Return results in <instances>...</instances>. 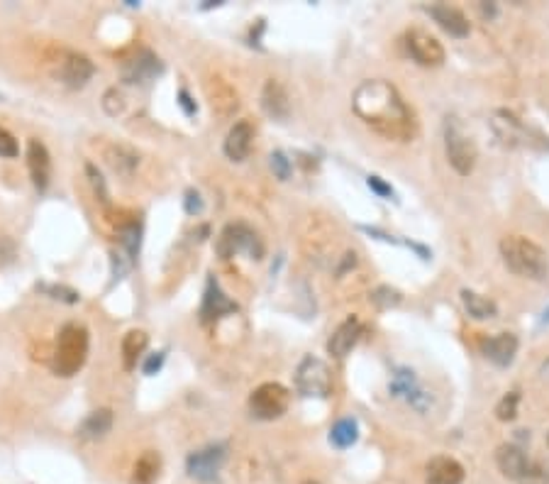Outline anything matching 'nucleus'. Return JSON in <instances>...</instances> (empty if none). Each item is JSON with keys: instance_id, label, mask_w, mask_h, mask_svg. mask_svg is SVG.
Instances as JSON below:
<instances>
[{"instance_id": "nucleus-21", "label": "nucleus", "mask_w": 549, "mask_h": 484, "mask_svg": "<svg viewBox=\"0 0 549 484\" xmlns=\"http://www.w3.org/2000/svg\"><path fill=\"white\" fill-rule=\"evenodd\" d=\"M483 353L498 367H508L518 355V338L513 333H498L483 345Z\"/></svg>"}, {"instance_id": "nucleus-2", "label": "nucleus", "mask_w": 549, "mask_h": 484, "mask_svg": "<svg viewBox=\"0 0 549 484\" xmlns=\"http://www.w3.org/2000/svg\"><path fill=\"white\" fill-rule=\"evenodd\" d=\"M501 257L508 269L522 279L542 281L549 274L547 252L522 235H506L501 240Z\"/></svg>"}, {"instance_id": "nucleus-19", "label": "nucleus", "mask_w": 549, "mask_h": 484, "mask_svg": "<svg viewBox=\"0 0 549 484\" xmlns=\"http://www.w3.org/2000/svg\"><path fill=\"white\" fill-rule=\"evenodd\" d=\"M527 462L530 460H527L525 453H522L518 446H511V443H506V446H501L496 450V465L506 480H513V482L520 480Z\"/></svg>"}, {"instance_id": "nucleus-36", "label": "nucleus", "mask_w": 549, "mask_h": 484, "mask_svg": "<svg viewBox=\"0 0 549 484\" xmlns=\"http://www.w3.org/2000/svg\"><path fill=\"white\" fill-rule=\"evenodd\" d=\"M44 291H47L52 299H59V301H66V304H78V294L73 289H68V286H42Z\"/></svg>"}, {"instance_id": "nucleus-9", "label": "nucleus", "mask_w": 549, "mask_h": 484, "mask_svg": "<svg viewBox=\"0 0 549 484\" xmlns=\"http://www.w3.org/2000/svg\"><path fill=\"white\" fill-rule=\"evenodd\" d=\"M203 91L210 103V111L215 113L220 120H230L240 108V93L232 86L227 78H222L220 73H210L203 81Z\"/></svg>"}, {"instance_id": "nucleus-30", "label": "nucleus", "mask_w": 549, "mask_h": 484, "mask_svg": "<svg viewBox=\"0 0 549 484\" xmlns=\"http://www.w3.org/2000/svg\"><path fill=\"white\" fill-rule=\"evenodd\" d=\"M86 174H88V181H91L93 186V194H96V199L101 201V204H108V184L105 179H103V174L98 171V166L93 164V162H86Z\"/></svg>"}, {"instance_id": "nucleus-27", "label": "nucleus", "mask_w": 549, "mask_h": 484, "mask_svg": "<svg viewBox=\"0 0 549 484\" xmlns=\"http://www.w3.org/2000/svg\"><path fill=\"white\" fill-rule=\"evenodd\" d=\"M493 127H496L498 137H501L506 145H515L522 135V125L506 111H498L496 113V120H493Z\"/></svg>"}, {"instance_id": "nucleus-40", "label": "nucleus", "mask_w": 549, "mask_h": 484, "mask_svg": "<svg viewBox=\"0 0 549 484\" xmlns=\"http://www.w3.org/2000/svg\"><path fill=\"white\" fill-rule=\"evenodd\" d=\"M179 103H181V108L188 113V115H193V113H196V106H193L191 96H188V91H183V88L179 91Z\"/></svg>"}, {"instance_id": "nucleus-28", "label": "nucleus", "mask_w": 549, "mask_h": 484, "mask_svg": "<svg viewBox=\"0 0 549 484\" xmlns=\"http://www.w3.org/2000/svg\"><path fill=\"white\" fill-rule=\"evenodd\" d=\"M357 438H359V428H357V421H352V418H342V421H337L332 426V433H330V441H332L337 448L354 446Z\"/></svg>"}, {"instance_id": "nucleus-42", "label": "nucleus", "mask_w": 549, "mask_h": 484, "mask_svg": "<svg viewBox=\"0 0 549 484\" xmlns=\"http://www.w3.org/2000/svg\"><path fill=\"white\" fill-rule=\"evenodd\" d=\"M547 443H549V438H547Z\"/></svg>"}, {"instance_id": "nucleus-39", "label": "nucleus", "mask_w": 549, "mask_h": 484, "mask_svg": "<svg viewBox=\"0 0 549 484\" xmlns=\"http://www.w3.org/2000/svg\"><path fill=\"white\" fill-rule=\"evenodd\" d=\"M161 364H164V353H156V355H152V357L145 362V374H154V372H159V369H161Z\"/></svg>"}, {"instance_id": "nucleus-4", "label": "nucleus", "mask_w": 549, "mask_h": 484, "mask_svg": "<svg viewBox=\"0 0 549 484\" xmlns=\"http://www.w3.org/2000/svg\"><path fill=\"white\" fill-rule=\"evenodd\" d=\"M444 152H447L449 164L457 174L469 176L476 166V142L471 140V135L464 132V127L457 120H447V125H444Z\"/></svg>"}, {"instance_id": "nucleus-38", "label": "nucleus", "mask_w": 549, "mask_h": 484, "mask_svg": "<svg viewBox=\"0 0 549 484\" xmlns=\"http://www.w3.org/2000/svg\"><path fill=\"white\" fill-rule=\"evenodd\" d=\"M369 189H374L376 194L386 196V199H388V196H393V189H390L388 184H383V181L379 179V176H369Z\"/></svg>"}, {"instance_id": "nucleus-26", "label": "nucleus", "mask_w": 549, "mask_h": 484, "mask_svg": "<svg viewBox=\"0 0 549 484\" xmlns=\"http://www.w3.org/2000/svg\"><path fill=\"white\" fill-rule=\"evenodd\" d=\"M161 472V457L154 450H147L132 470V484H154Z\"/></svg>"}, {"instance_id": "nucleus-33", "label": "nucleus", "mask_w": 549, "mask_h": 484, "mask_svg": "<svg viewBox=\"0 0 549 484\" xmlns=\"http://www.w3.org/2000/svg\"><path fill=\"white\" fill-rule=\"evenodd\" d=\"M371 301H374L379 308H388V306H395L400 301V294L395 289H390V286H381V289L374 291V296H371Z\"/></svg>"}, {"instance_id": "nucleus-10", "label": "nucleus", "mask_w": 549, "mask_h": 484, "mask_svg": "<svg viewBox=\"0 0 549 484\" xmlns=\"http://www.w3.org/2000/svg\"><path fill=\"white\" fill-rule=\"evenodd\" d=\"M405 47H408L410 57L420 64V66H442L444 64V47L439 44L437 37H432L425 29H410L405 34Z\"/></svg>"}, {"instance_id": "nucleus-11", "label": "nucleus", "mask_w": 549, "mask_h": 484, "mask_svg": "<svg viewBox=\"0 0 549 484\" xmlns=\"http://www.w3.org/2000/svg\"><path fill=\"white\" fill-rule=\"evenodd\" d=\"M225 457H227L225 446H210V448H203V450H198V453H191L186 460L188 475L196 477V480H203V482L215 480L220 467L225 465Z\"/></svg>"}, {"instance_id": "nucleus-35", "label": "nucleus", "mask_w": 549, "mask_h": 484, "mask_svg": "<svg viewBox=\"0 0 549 484\" xmlns=\"http://www.w3.org/2000/svg\"><path fill=\"white\" fill-rule=\"evenodd\" d=\"M271 169H274V174L279 176L281 181H286L291 176V159L284 155V152H274V155H271Z\"/></svg>"}, {"instance_id": "nucleus-18", "label": "nucleus", "mask_w": 549, "mask_h": 484, "mask_svg": "<svg viewBox=\"0 0 549 484\" xmlns=\"http://www.w3.org/2000/svg\"><path fill=\"white\" fill-rule=\"evenodd\" d=\"M103 159L120 176H132L137 166H140V155L132 147L122 145V142H112V145L103 147Z\"/></svg>"}, {"instance_id": "nucleus-7", "label": "nucleus", "mask_w": 549, "mask_h": 484, "mask_svg": "<svg viewBox=\"0 0 549 484\" xmlns=\"http://www.w3.org/2000/svg\"><path fill=\"white\" fill-rule=\"evenodd\" d=\"M288 401H291V394L284 384L264 382L251 392L249 408L261 421H274V418L284 416L286 408H288Z\"/></svg>"}, {"instance_id": "nucleus-34", "label": "nucleus", "mask_w": 549, "mask_h": 484, "mask_svg": "<svg viewBox=\"0 0 549 484\" xmlns=\"http://www.w3.org/2000/svg\"><path fill=\"white\" fill-rule=\"evenodd\" d=\"M17 155H20L17 140H15L5 127H0V157H5V159H15Z\"/></svg>"}, {"instance_id": "nucleus-24", "label": "nucleus", "mask_w": 549, "mask_h": 484, "mask_svg": "<svg viewBox=\"0 0 549 484\" xmlns=\"http://www.w3.org/2000/svg\"><path fill=\"white\" fill-rule=\"evenodd\" d=\"M232 311H237V306L222 294L220 286L210 281V286H207V291H205V301H203V308H200L203 320L220 318L222 313H232Z\"/></svg>"}, {"instance_id": "nucleus-20", "label": "nucleus", "mask_w": 549, "mask_h": 484, "mask_svg": "<svg viewBox=\"0 0 549 484\" xmlns=\"http://www.w3.org/2000/svg\"><path fill=\"white\" fill-rule=\"evenodd\" d=\"M430 15H432L434 22H437L444 32L452 34V37H467L469 34L467 15H464L459 8H454V5H432V8H430Z\"/></svg>"}, {"instance_id": "nucleus-41", "label": "nucleus", "mask_w": 549, "mask_h": 484, "mask_svg": "<svg viewBox=\"0 0 549 484\" xmlns=\"http://www.w3.org/2000/svg\"><path fill=\"white\" fill-rule=\"evenodd\" d=\"M303 484H318V482H313V480H305Z\"/></svg>"}, {"instance_id": "nucleus-31", "label": "nucleus", "mask_w": 549, "mask_h": 484, "mask_svg": "<svg viewBox=\"0 0 549 484\" xmlns=\"http://www.w3.org/2000/svg\"><path fill=\"white\" fill-rule=\"evenodd\" d=\"M125 93L120 91V88H108L105 96H103V111L108 113V115H120L122 111H125Z\"/></svg>"}, {"instance_id": "nucleus-32", "label": "nucleus", "mask_w": 549, "mask_h": 484, "mask_svg": "<svg viewBox=\"0 0 549 484\" xmlns=\"http://www.w3.org/2000/svg\"><path fill=\"white\" fill-rule=\"evenodd\" d=\"M518 401H520L518 392L506 394V397H503L501 401H498V406H496L498 421H513V418L518 416Z\"/></svg>"}, {"instance_id": "nucleus-1", "label": "nucleus", "mask_w": 549, "mask_h": 484, "mask_svg": "<svg viewBox=\"0 0 549 484\" xmlns=\"http://www.w3.org/2000/svg\"><path fill=\"white\" fill-rule=\"evenodd\" d=\"M354 113L388 140L408 142L415 135L413 113L400 93L386 81H364L354 93Z\"/></svg>"}, {"instance_id": "nucleus-14", "label": "nucleus", "mask_w": 549, "mask_h": 484, "mask_svg": "<svg viewBox=\"0 0 549 484\" xmlns=\"http://www.w3.org/2000/svg\"><path fill=\"white\" fill-rule=\"evenodd\" d=\"M261 108H264L266 115L274 118V120H279V122L288 120V115H291L288 93H286V88L281 86L276 78H269V81L264 83V88H261Z\"/></svg>"}, {"instance_id": "nucleus-12", "label": "nucleus", "mask_w": 549, "mask_h": 484, "mask_svg": "<svg viewBox=\"0 0 549 484\" xmlns=\"http://www.w3.org/2000/svg\"><path fill=\"white\" fill-rule=\"evenodd\" d=\"M161 73V62L149 52V49H140L135 57L125 59L120 64V76L125 83H147L154 76Z\"/></svg>"}, {"instance_id": "nucleus-5", "label": "nucleus", "mask_w": 549, "mask_h": 484, "mask_svg": "<svg viewBox=\"0 0 549 484\" xmlns=\"http://www.w3.org/2000/svg\"><path fill=\"white\" fill-rule=\"evenodd\" d=\"M295 389L303 397L328 399L332 394V372L323 360L308 355L300 360L298 369H295Z\"/></svg>"}, {"instance_id": "nucleus-29", "label": "nucleus", "mask_w": 549, "mask_h": 484, "mask_svg": "<svg viewBox=\"0 0 549 484\" xmlns=\"http://www.w3.org/2000/svg\"><path fill=\"white\" fill-rule=\"evenodd\" d=\"M518 484H549V467L545 462H527Z\"/></svg>"}, {"instance_id": "nucleus-3", "label": "nucleus", "mask_w": 549, "mask_h": 484, "mask_svg": "<svg viewBox=\"0 0 549 484\" xmlns=\"http://www.w3.org/2000/svg\"><path fill=\"white\" fill-rule=\"evenodd\" d=\"M88 330L81 323H66L52 353V369L59 377H73L88 360Z\"/></svg>"}, {"instance_id": "nucleus-6", "label": "nucleus", "mask_w": 549, "mask_h": 484, "mask_svg": "<svg viewBox=\"0 0 549 484\" xmlns=\"http://www.w3.org/2000/svg\"><path fill=\"white\" fill-rule=\"evenodd\" d=\"M247 252L251 255V259H261L264 255V245H261L259 235L244 223H230L217 238V255L222 259H230V257Z\"/></svg>"}, {"instance_id": "nucleus-22", "label": "nucleus", "mask_w": 549, "mask_h": 484, "mask_svg": "<svg viewBox=\"0 0 549 484\" xmlns=\"http://www.w3.org/2000/svg\"><path fill=\"white\" fill-rule=\"evenodd\" d=\"M110 428H112V411L110 408H96V411H91L81 421L78 436L83 441H101V438H105L110 433Z\"/></svg>"}, {"instance_id": "nucleus-17", "label": "nucleus", "mask_w": 549, "mask_h": 484, "mask_svg": "<svg viewBox=\"0 0 549 484\" xmlns=\"http://www.w3.org/2000/svg\"><path fill=\"white\" fill-rule=\"evenodd\" d=\"M359 335H362V323H359L357 315H349L328 340V350L332 357H347L349 350L357 345Z\"/></svg>"}, {"instance_id": "nucleus-23", "label": "nucleus", "mask_w": 549, "mask_h": 484, "mask_svg": "<svg viewBox=\"0 0 549 484\" xmlns=\"http://www.w3.org/2000/svg\"><path fill=\"white\" fill-rule=\"evenodd\" d=\"M147 345H149V335L145 330H130V333H125V338H122V367L127 372H132L137 367V360L145 355Z\"/></svg>"}, {"instance_id": "nucleus-16", "label": "nucleus", "mask_w": 549, "mask_h": 484, "mask_svg": "<svg viewBox=\"0 0 549 484\" xmlns=\"http://www.w3.org/2000/svg\"><path fill=\"white\" fill-rule=\"evenodd\" d=\"M425 482L427 484H462L464 467L454 457H432L425 467Z\"/></svg>"}, {"instance_id": "nucleus-25", "label": "nucleus", "mask_w": 549, "mask_h": 484, "mask_svg": "<svg viewBox=\"0 0 549 484\" xmlns=\"http://www.w3.org/2000/svg\"><path fill=\"white\" fill-rule=\"evenodd\" d=\"M462 304H464V308H467V313L476 320H488L498 313V306L493 304L491 299H486V296L476 294V291H471V289L462 291Z\"/></svg>"}, {"instance_id": "nucleus-37", "label": "nucleus", "mask_w": 549, "mask_h": 484, "mask_svg": "<svg viewBox=\"0 0 549 484\" xmlns=\"http://www.w3.org/2000/svg\"><path fill=\"white\" fill-rule=\"evenodd\" d=\"M186 211L188 213H200L203 211V201L198 191H188L186 194Z\"/></svg>"}, {"instance_id": "nucleus-8", "label": "nucleus", "mask_w": 549, "mask_h": 484, "mask_svg": "<svg viewBox=\"0 0 549 484\" xmlns=\"http://www.w3.org/2000/svg\"><path fill=\"white\" fill-rule=\"evenodd\" d=\"M93 73H96V66L81 52L61 49L59 57L54 59V78H59L68 88H83L93 78Z\"/></svg>"}, {"instance_id": "nucleus-13", "label": "nucleus", "mask_w": 549, "mask_h": 484, "mask_svg": "<svg viewBox=\"0 0 549 484\" xmlns=\"http://www.w3.org/2000/svg\"><path fill=\"white\" fill-rule=\"evenodd\" d=\"M27 169L32 176V184L37 191H47L49 181H52V157L49 150L44 147V142L29 140L27 142Z\"/></svg>"}, {"instance_id": "nucleus-15", "label": "nucleus", "mask_w": 549, "mask_h": 484, "mask_svg": "<svg viewBox=\"0 0 549 484\" xmlns=\"http://www.w3.org/2000/svg\"><path fill=\"white\" fill-rule=\"evenodd\" d=\"M251 142H254V127L249 120H240L230 127L225 137V155L232 162H244L251 152Z\"/></svg>"}]
</instances>
